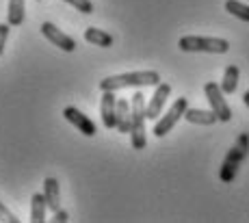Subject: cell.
I'll use <instances>...</instances> for the list:
<instances>
[{"label": "cell", "instance_id": "1", "mask_svg": "<svg viewBox=\"0 0 249 223\" xmlns=\"http://www.w3.org/2000/svg\"><path fill=\"white\" fill-rule=\"evenodd\" d=\"M160 83V74L154 69L147 72H128L117 76H107L100 80V91H119V89H130V87H156Z\"/></svg>", "mask_w": 249, "mask_h": 223}, {"label": "cell", "instance_id": "2", "mask_svg": "<svg viewBox=\"0 0 249 223\" xmlns=\"http://www.w3.org/2000/svg\"><path fill=\"white\" fill-rule=\"evenodd\" d=\"M145 96L141 91L132 93L130 102V143L132 150H145L147 137H145Z\"/></svg>", "mask_w": 249, "mask_h": 223}, {"label": "cell", "instance_id": "3", "mask_svg": "<svg viewBox=\"0 0 249 223\" xmlns=\"http://www.w3.org/2000/svg\"><path fill=\"white\" fill-rule=\"evenodd\" d=\"M178 48L182 52H213V54H223L230 50V44L219 37H199V35H186L180 37Z\"/></svg>", "mask_w": 249, "mask_h": 223}, {"label": "cell", "instance_id": "4", "mask_svg": "<svg viewBox=\"0 0 249 223\" xmlns=\"http://www.w3.org/2000/svg\"><path fill=\"white\" fill-rule=\"evenodd\" d=\"M247 152H249V137L241 135L238 137V143L228 152L226 160H223V165H221V173H219V178H221L223 182H232L234 180V175H236V172H238V165H241V160L247 156Z\"/></svg>", "mask_w": 249, "mask_h": 223}, {"label": "cell", "instance_id": "5", "mask_svg": "<svg viewBox=\"0 0 249 223\" xmlns=\"http://www.w3.org/2000/svg\"><path fill=\"white\" fill-rule=\"evenodd\" d=\"M186 108H189V100H186L184 96L176 100V102L169 106V111H167L165 115L160 117V120H156L154 128H152L154 137H159V139H162V137H165L167 132H171V128H174V126L182 120V117H184Z\"/></svg>", "mask_w": 249, "mask_h": 223}, {"label": "cell", "instance_id": "6", "mask_svg": "<svg viewBox=\"0 0 249 223\" xmlns=\"http://www.w3.org/2000/svg\"><path fill=\"white\" fill-rule=\"evenodd\" d=\"M204 93H206V100L210 102V108L214 111L219 121H230L232 120V111H230L226 98H223V91L217 83H206L204 87Z\"/></svg>", "mask_w": 249, "mask_h": 223}, {"label": "cell", "instance_id": "7", "mask_svg": "<svg viewBox=\"0 0 249 223\" xmlns=\"http://www.w3.org/2000/svg\"><path fill=\"white\" fill-rule=\"evenodd\" d=\"M41 35H44L50 44H54L56 48H61L63 52H74L76 50V41L71 39L70 35H65L61 28L50 24V22H44V24H41Z\"/></svg>", "mask_w": 249, "mask_h": 223}, {"label": "cell", "instance_id": "8", "mask_svg": "<svg viewBox=\"0 0 249 223\" xmlns=\"http://www.w3.org/2000/svg\"><path fill=\"white\" fill-rule=\"evenodd\" d=\"M169 96H171V85H167V83L156 85L154 96H152L150 102L145 104V117L147 120H159V115L162 113V106H165V102H167Z\"/></svg>", "mask_w": 249, "mask_h": 223}, {"label": "cell", "instance_id": "9", "mask_svg": "<svg viewBox=\"0 0 249 223\" xmlns=\"http://www.w3.org/2000/svg\"><path fill=\"white\" fill-rule=\"evenodd\" d=\"M63 117L70 121L71 126L78 128V130L83 132L85 137H93L95 132H98V128H95L93 121H91L89 117L85 115V113H80L76 106H65V108H63Z\"/></svg>", "mask_w": 249, "mask_h": 223}, {"label": "cell", "instance_id": "10", "mask_svg": "<svg viewBox=\"0 0 249 223\" xmlns=\"http://www.w3.org/2000/svg\"><path fill=\"white\" fill-rule=\"evenodd\" d=\"M115 91H102V102H100V113H102V124L104 128L113 130L115 128V106H117V100H115Z\"/></svg>", "mask_w": 249, "mask_h": 223}, {"label": "cell", "instance_id": "11", "mask_svg": "<svg viewBox=\"0 0 249 223\" xmlns=\"http://www.w3.org/2000/svg\"><path fill=\"white\" fill-rule=\"evenodd\" d=\"M115 130L130 135V102L126 98H117V106H115Z\"/></svg>", "mask_w": 249, "mask_h": 223}, {"label": "cell", "instance_id": "12", "mask_svg": "<svg viewBox=\"0 0 249 223\" xmlns=\"http://www.w3.org/2000/svg\"><path fill=\"white\" fill-rule=\"evenodd\" d=\"M44 197L48 204V210H52V212L61 210V187L56 182V178L44 180Z\"/></svg>", "mask_w": 249, "mask_h": 223}, {"label": "cell", "instance_id": "13", "mask_svg": "<svg viewBox=\"0 0 249 223\" xmlns=\"http://www.w3.org/2000/svg\"><path fill=\"white\" fill-rule=\"evenodd\" d=\"M184 120L189 121V124H197V126H213L219 121L213 108H210V111H204V108H186Z\"/></svg>", "mask_w": 249, "mask_h": 223}, {"label": "cell", "instance_id": "14", "mask_svg": "<svg viewBox=\"0 0 249 223\" xmlns=\"http://www.w3.org/2000/svg\"><path fill=\"white\" fill-rule=\"evenodd\" d=\"M85 41L91 46H100V48H111L115 39L111 33L100 31V28H95V26H89L87 31H85Z\"/></svg>", "mask_w": 249, "mask_h": 223}, {"label": "cell", "instance_id": "15", "mask_svg": "<svg viewBox=\"0 0 249 223\" xmlns=\"http://www.w3.org/2000/svg\"><path fill=\"white\" fill-rule=\"evenodd\" d=\"M26 17V0H9L7 22L9 26H22Z\"/></svg>", "mask_w": 249, "mask_h": 223}, {"label": "cell", "instance_id": "16", "mask_svg": "<svg viewBox=\"0 0 249 223\" xmlns=\"http://www.w3.org/2000/svg\"><path fill=\"white\" fill-rule=\"evenodd\" d=\"M46 210H48V204L44 193H35L31 197V221L33 223H44L46 221Z\"/></svg>", "mask_w": 249, "mask_h": 223}, {"label": "cell", "instance_id": "17", "mask_svg": "<svg viewBox=\"0 0 249 223\" xmlns=\"http://www.w3.org/2000/svg\"><path fill=\"white\" fill-rule=\"evenodd\" d=\"M238 76H241V69L236 68V65H228L226 72H223V80H221V91L226 93V96H230V93L236 91L238 87Z\"/></svg>", "mask_w": 249, "mask_h": 223}, {"label": "cell", "instance_id": "18", "mask_svg": "<svg viewBox=\"0 0 249 223\" xmlns=\"http://www.w3.org/2000/svg\"><path fill=\"white\" fill-rule=\"evenodd\" d=\"M226 11L243 22H249V4H243L238 0H226Z\"/></svg>", "mask_w": 249, "mask_h": 223}, {"label": "cell", "instance_id": "19", "mask_svg": "<svg viewBox=\"0 0 249 223\" xmlns=\"http://www.w3.org/2000/svg\"><path fill=\"white\" fill-rule=\"evenodd\" d=\"M63 2L71 4V7H74L76 11L85 13V16H89V13H93V2H91V0H63Z\"/></svg>", "mask_w": 249, "mask_h": 223}, {"label": "cell", "instance_id": "20", "mask_svg": "<svg viewBox=\"0 0 249 223\" xmlns=\"http://www.w3.org/2000/svg\"><path fill=\"white\" fill-rule=\"evenodd\" d=\"M0 221H4V223H20V219H18V217L13 215V212L9 210L4 204H0Z\"/></svg>", "mask_w": 249, "mask_h": 223}, {"label": "cell", "instance_id": "21", "mask_svg": "<svg viewBox=\"0 0 249 223\" xmlns=\"http://www.w3.org/2000/svg\"><path fill=\"white\" fill-rule=\"evenodd\" d=\"M9 28H11V26H9V22H7V24H4V22L0 24V56H2L4 44H7V39H9Z\"/></svg>", "mask_w": 249, "mask_h": 223}, {"label": "cell", "instance_id": "22", "mask_svg": "<svg viewBox=\"0 0 249 223\" xmlns=\"http://www.w3.org/2000/svg\"><path fill=\"white\" fill-rule=\"evenodd\" d=\"M52 221L65 223V221H68V212H65V210H56V212H54V219H52Z\"/></svg>", "mask_w": 249, "mask_h": 223}, {"label": "cell", "instance_id": "23", "mask_svg": "<svg viewBox=\"0 0 249 223\" xmlns=\"http://www.w3.org/2000/svg\"><path fill=\"white\" fill-rule=\"evenodd\" d=\"M243 102H245V106L249 108V91H245V96H243Z\"/></svg>", "mask_w": 249, "mask_h": 223}]
</instances>
